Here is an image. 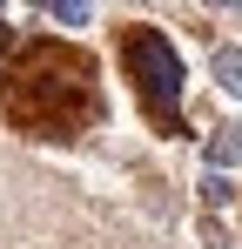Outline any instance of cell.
<instances>
[{
  "instance_id": "6da1fadb",
  "label": "cell",
  "mask_w": 242,
  "mask_h": 249,
  "mask_svg": "<svg viewBox=\"0 0 242 249\" xmlns=\"http://www.w3.org/2000/svg\"><path fill=\"white\" fill-rule=\"evenodd\" d=\"M0 122L27 142H74L101 122V81L94 54L74 41L34 34L27 47L7 54L0 68Z\"/></svg>"
},
{
  "instance_id": "7a4b0ae2",
  "label": "cell",
  "mask_w": 242,
  "mask_h": 249,
  "mask_svg": "<svg viewBox=\"0 0 242 249\" xmlns=\"http://www.w3.org/2000/svg\"><path fill=\"white\" fill-rule=\"evenodd\" d=\"M115 54H121V74L135 88L148 128L155 135H182V54L168 47V34L148 27V20H121L115 27Z\"/></svg>"
},
{
  "instance_id": "3957f363",
  "label": "cell",
  "mask_w": 242,
  "mask_h": 249,
  "mask_svg": "<svg viewBox=\"0 0 242 249\" xmlns=\"http://www.w3.org/2000/svg\"><path fill=\"white\" fill-rule=\"evenodd\" d=\"M236 155H242V128H229V122H222L215 135H208V175H222Z\"/></svg>"
},
{
  "instance_id": "277c9868",
  "label": "cell",
  "mask_w": 242,
  "mask_h": 249,
  "mask_svg": "<svg viewBox=\"0 0 242 249\" xmlns=\"http://www.w3.org/2000/svg\"><path fill=\"white\" fill-rule=\"evenodd\" d=\"M215 81L229 88V94H242V47H229V41L215 47Z\"/></svg>"
},
{
  "instance_id": "5b68a950",
  "label": "cell",
  "mask_w": 242,
  "mask_h": 249,
  "mask_svg": "<svg viewBox=\"0 0 242 249\" xmlns=\"http://www.w3.org/2000/svg\"><path fill=\"white\" fill-rule=\"evenodd\" d=\"M47 14H54V20H68V27H74V20H87V0H47Z\"/></svg>"
},
{
  "instance_id": "8992f818",
  "label": "cell",
  "mask_w": 242,
  "mask_h": 249,
  "mask_svg": "<svg viewBox=\"0 0 242 249\" xmlns=\"http://www.w3.org/2000/svg\"><path fill=\"white\" fill-rule=\"evenodd\" d=\"M202 202H229V175H208L202 182Z\"/></svg>"
},
{
  "instance_id": "52a82bcc",
  "label": "cell",
  "mask_w": 242,
  "mask_h": 249,
  "mask_svg": "<svg viewBox=\"0 0 242 249\" xmlns=\"http://www.w3.org/2000/svg\"><path fill=\"white\" fill-rule=\"evenodd\" d=\"M0 54H7V14H0Z\"/></svg>"
}]
</instances>
